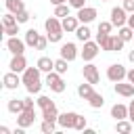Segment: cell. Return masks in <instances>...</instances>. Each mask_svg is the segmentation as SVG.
Returning a JSON list of instances; mask_svg holds the SVG:
<instances>
[{"mask_svg":"<svg viewBox=\"0 0 134 134\" xmlns=\"http://www.w3.org/2000/svg\"><path fill=\"white\" fill-rule=\"evenodd\" d=\"M0 134H10V130L6 126H0Z\"/></svg>","mask_w":134,"mask_h":134,"instance_id":"cell-44","label":"cell"},{"mask_svg":"<svg viewBox=\"0 0 134 134\" xmlns=\"http://www.w3.org/2000/svg\"><path fill=\"white\" fill-rule=\"evenodd\" d=\"M69 2H65V4H57L54 6V17H59V19H63V17H67L69 15Z\"/></svg>","mask_w":134,"mask_h":134,"instance_id":"cell-30","label":"cell"},{"mask_svg":"<svg viewBox=\"0 0 134 134\" xmlns=\"http://www.w3.org/2000/svg\"><path fill=\"white\" fill-rule=\"evenodd\" d=\"M42 119H50V121H57L59 119V111H57V105L54 100L46 107H42Z\"/></svg>","mask_w":134,"mask_h":134,"instance_id":"cell-18","label":"cell"},{"mask_svg":"<svg viewBox=\"0 0 134 134\" xmlns=\"http://www.w3.org/2000/svg\"><path fill=\"white\" fill-rule=\"evenodd\" d=\"M128 61L134 65V50H130V52H128Z\"/></svg>","mask_w":134,"mask_h":134,"instance_id":"cell-45","label":"cell"},{"mask_svg":"<svg viewBox=\"0 0 134 134\" xmlns=\"http://www.w3.org/2000/svg\"><path fill=\"white\" fill-rule=\"evenodd\" d=\"M126 10H128V15L130 13H134V0H124V4H121Z\"/></svg>","mask_w":134,"mask_h":134,"instance_id":"cell-41","label":"cell"},{"mask_svg":"<svg viewBox=\"0 0 134 134\" xmlns=\"http://www.w3.org/2000/svg\"><path fill=\"white\" fill-rule=\"evenodd\" d=\"M2 31H4L8 38H10V36H17V34H19V23H17V25H8V27L2 25Z\"/></svg>","mask_w":134,"mask_h":134,"instance_id":"cell-36","label":"cell"},{"mask_svg":"<svg viewBox=\"0 0 134 134\" xmlns=\"http://www.w3.org/2000/svg\"><path fill=\"white\" fill-rule=\"evenodd\" d=\"M44 84H46L52 92H57V94L65 92V82H63V75H61L59 71H48V73H46Z\"/></svg>","mask_w":134,"mask_h":134,"instance_id":"cell-3","label":"cell"},{"mask_svg":"<svg viewBox=\"0 0 134 134\" xmlns=\"http://www.w3.org/2000/svg\"><path fill=\"white\" fill-rule=\"evenodd\" d=\"M4 4H6V10H8V13H15V15L25 8L23 0H4Z\"/></svg>","mask_w":134,"mask_h":134,"instance_id":"cell-25","label":"cell"},{"mask_svg":"<svg viewBox=\"0 0 134 134\" xmlns=\"http://www.w3.org/2000/svg\"><path fill=\"white\" fill-rule=\"evenodd\" d=\"M98 42H92V40H88V42H84V48L80 50V57L86 61V63H90V61H94L96 59V54H98Z\"/></svg>","mask_w":134,"mask_h":134,"instance_id":"cell-6","label":"cell"},{"mask_svg":"<svg viewBox=\"0 0 134 134\" xmlns=\"http://www.w3.org/2000/svg\"><path fill=\"white\" fill-rule=\"evenodd\" d=\"M115 25L111 23V21H100L98 23V29H96V34H111V29H113Z\"/></svg>","mask_w":134,"mask_h":134,"instance_id":"cell-33","label":"cell"},{"mask_svg":"<svg viewBox=\"0 0 134 134\" xmlns=\"http://www.w3.org/2000/svg\"><path fill=\"white\" fill-rule=\"evenodd\" d=\"M124 44H126V42H124L119 36H113V34H111V52H119V50L124 48Z\"/></svg>","mask_w":134,"mask_h":134,"instance_id":"cell-31","label":"cell"},{"mask_svg":"<svg viewBox=\"0 0 134 134\" xmlns=\"http://www.w3.org/2000/svg\"><path fill=\"white\" fill-rule=\"evenodd\" d=\"M115 94H119V96H124V98H132L134 96V84L132 82H115Z\"/></svg>","mask_w":134,"mask_h":134,"instance_id":"cell-12","label":"cell"},{"mask_svg":"<svg viewBox=\"0 0 134 134\" xmlns=\"http://www.w3.org/2000/svg\"><path fill=\"white\" fill-rule=\"evenodd\" d=\"M100 2H109V0H100Z\"/></svg>","mask_w":134,"mask_h":134,"instance_id":"cell-48","label":"cell"},{"mask_svg":"<svg viewBox=\"0 0 134 134\" xmlns=\"http://www.w3.org/2000/svg\"><path fill=\"white\" fill-rule=\"evenodd\" d=\"M126 80L134 84V67H132V69H128V75H126Z\"/></svg>","mask_w":134,"mask_h":134,"instance_id":"cell-42","label":"cell"},{"mask_svg":"<svg viewBox=\"0 0 134 134\" xmlns=\"http://www.w3.org/2000/svg\"><path fill=\"white\" fill-rule=\"evenodd\" d=\"M126 75H128V69L121 65V63H113V65H109L107 67V80L109 82H121V80H126Z\"/></svg>","mask_w":134,"mask_h":134,"instance_id":"cell-4","label":"cell"},{"mask_svg":"<svg viewBox=\"0 0 134 134\" xmlns=\"http://www.w3.org/2000/svg\"><path fill=\"white\" fill-rule=\"evenodd\" d=\"M88 105H90L92 109H100V107L105 105V96H103V94H98V92H94V94L88 98Z\"/></svg>","mask_w":134,"mask_h":134,"instance_id":"cell-27","label":"cell"},{"mask_svg":"<svg viewBox=\"0 0 134 134\" xmlns=\"http://www.w3.org/2000/svg\"><path fill=\"white\" fill-rule=\"evenodd\" d=\"M48 36H40V40H38V44H36V50H44L46 46H48Z\"/></svg>","mask_w":134,"mask_h":134,"instance_id":"cell-37","label":"cell"},{"mask_svg":"<svg viewBox=\"0 0 134 134\" xmlns=\"http://www.w3.org/2000/svg\"><path fill=\"white\" fill-rule=\"evenodd\" d=\"M128 119L134 124V109H130V113H128Z\"/></svg>","mask_w":134,"mask_h":134,"instance_id":"cell-47","label":"cell"},{"mask_svg":"<svg viewBox=\"0 0 134 134\" xmlns=\"http://www.w3.org/2000/svg\"><path fill=\"white\" fill-rule=\"evenodd\" d=\"M128 113H130V109H128L126 105H121V103H115V105L111 107V117H113L115 121H117V119H126Z\"/></svg>","mask_w":134,"mask_h":134,"instance_id":"cell-17","label":"cell"},{"mask_svg":"<svg viewBox=\"0 0 134 134\" xmlns=\"http://www.w3.org/2000/svg\"><path fill=\"white\" fill-rule=\"evenodd\" d=\"M117 36H119L124 42H130V40H134V29H132L130 25H124V27H119Z\"/></svg>","mask_w":134,"mask_h":134,"instance_id":"cell-26","label":"cell"},{"mask_svg":"<svg viewBox=\"0 0 134 134\" xmlns=\"http://www.w3.org/2000/svg\"><path fill=\"white\" fill-rule=\"evenodd\" d=\"M8 69L15 71V73H23V71L27 69L25 57H23V54H13V59H10V63H8Z\"/></svg>","mask_w":134,"mask_h":134,"instance_id":"cell-15","label":"cell"},{"mask_svg":"<svg viewBox=\"0 0 134 134\" xmlns=\"http://www.w3.org/2000/svg\"><path fill=\"white\" fill-rule=\"evenodd\" d=\"M67 65H69V61H67V59H63V57H59V59L54 61V71H59L61 75H65V73H67V69H69Z\"/></svg>","mask_w":134,"mask_h":134,"instance_id":"cell-29","label":"cell"},{"mask_svg":"<svg viewBox=\"0 0 134 134\" xmlns=\"http://www.w3.org/2000/svg\"><path fill=\"white\" fill-rule=\"evenodd\" d=\"M36 65H38V69H40L42 73H48V71H54V59H50V57H40Z\"/></svg>","mask_w":134,"mask_h":134,"instance_id":"cell-19","label":"cell"},{"mask_svg":"<svg viewBox=\"0 0 134 134\" xmlns=\"http://www.w3.org/2000/svg\"><path fill=\"white\" fill-rule=\"evenodd\" d=\"M2 84H4V88H6V90H17V88H19V84H23V80L19 77V73L8 71V73H4V75H2Z\"/></svg>","mask_w":134,"mask_h":134,"instance_id":"cell-11","label":"cell"},{"mask_svg":"<svg viewBox=\"0 0 134 134\" xmlns=\"http://www.w3.org/2000/svg\"><path fill=\"white\" fill-rule=\"evenodd\" d=\"M94 84H90V82H84V84H80L77 86V94L84 98V100H88L92 94H94V88H92Z\"/></svg>","mask_w":134,"mask_h":134,"instance_id":"cell-21","label":"cell"},{"mask_svg":"<svg viewBox=\"0 0 134 134\" xmlns=\"http://www.w3.org/2000/svg\"><path fill=\"white\" fill-rule=\"evenodd\" d=\"M82 75H84V80L86 82H90V84H98L100 82V73H98V67L90 61V63H86L84 67H82Z\"/></svg>","mask_w":134,"mask_h":134,"instance_id":"cell-7","label":"cell"},{"mask_svg":"<svg viewBox=\"0 0 134 134\" xmlns=\"http://www.w3.org/2000/svg\"><path fill=\"white\" fill-rule=\"evenodd\" d=\"M86 124H88V121H86V117H84V115H77V119H75V128H73V130H77V132H84V130L88 128Z\"/></svg>","mask_w":134,"mask_h":134,"instance_id":"cell-34","label":"cell"},{"mask_svg":"<svg viewBox=\"0 0 134 134\" xmlns=\"http://www.w3.org/2000/svg\"><path fill=\"white\" fill-rule=\"evenodd\" d=\"M59 54H61L63 59H67L69 63H71V61H75V59L80 57V52H77V46H75L73 42H65V44H61V48H59Z\"/></svg>","mask_w":134,"mask_h":134,"instance_id":"cell-9","label":"cell"},{"mask_svg":"<svg viewBox=\"0 0 134 134\" xmlns=\"http://www.w3.org/2000/svg\"><path fill=\"white\" fill-rule=\"evenodd\" d=\"M77 115H80V113H75V111H65V113H59L57 124H59L61 128H65V130H73V128H75V119H77Z\"/></svg>","mask_w":134,"mask_h":134,"instance_id":"cell-8","label":"cell"},{"mask_svg":"<svg viewBox=\"0 0 134 134\" xmlns=\"http://www.w3.org/2000/svg\"><path fill=\"white\" fill-rule=\"evenodd\" d=\"M29 19H31V15H29V13H27V10H25V8H23V10H19V13H17V23H27V21H29Z\"/></svg>","mask_w":134,"mask_h":134,"instance_id":"cell-35","label":"cell"},{"mask_svg":"<svg viewBox=\"0 0 134 134\" xmlns=\"http://www.w3.org/2000/svg\"><path fill=\"white\" fill-rule=\"evenodd\" d=\"M36 103H38V107H40V109H42V107H46V105H50V103H52V100H50V98H48V96H42V94H40V96H38V100H36Z\"/></svg>","mask_w":134,"mask_h":134,"instance_id":"cell-39","label":"cell"},{"mask_svg":"<svg viewBox=\"0 0 134 134\" xmlns=\"http://www.w3.org/2000/svg\"><path fill=\"white\" fill-rule=\"evenodd\" d=\"M6 109H8V113H13V115H19V113L25 109V105H23V100H21V98H8V105H6Z\"/></svg>","mask_w":134,"mask_h":134,"instance_id":"cell-20","label":"cell"},{"mask_svg":"<svg viewBox=\"0 0 134 134\" xmlns=\"http://www.w3.org/2000/svg\"><path fill=\"white\" fill-rule=\"evenodd\" d=\"M40 130H42V134H54V130H57V121L42 119V124H40Z\"/></svg>","mask_w":134,"mask_h":134,"instance_id":"cell-28","label":"cell"},{"mask_svg":"<svg viewBox=\"0 0 134 134\" xmlns=\"http://www.w3.org/2000/svg\"><path fill=\"white\" fill-rule=\"evenodd\" d=\"M34 121H36V109H23L17 115V126H21V128H29V126H34Z\"/></svg>","mask_w":134,"mask_h":134,"instance_id":"cell-10","label":"cell"},{"mask_svg":"<svg viewBox=\"0 0 134 134\" xmlns=\"http://www.w3.org/2000/svg\"><path fill=\"white\" fill-rule=\"evenodd\" d=\"M98 17V13H96V8L94 6H84V8H80L77 10V19H80V23H92L94 19Z\"/></svg>","mask_w":134,"mask_h":134,"instance_id":"cell-13","label":"cell"},{"mask_svg":"<svg viewBox=\"0 0 134 134\" xmlns=\"http://www.w3.org/2000/svg\"><path fill=\"white\" fill-rule=\"evenodd\" d=\"M61 23H63V29H65L67 34H75V29L80 27V19H77V15H75V17L67 15V17L61 19Z\"/></svg>","mask_w":134,"mask_h":134,"instance_id":"cell-16","label":"cell"},{"mask_svg":"<svg viewBox=\"0 0 134 134\" xmlns=\"http://www.w3.org/2000/svg\"><path fill=\"white\" fill-rule=\"evenodd\" d=\"M65 2H69V0H50V4H54V6L57 4H65Z\"/></svg>","mask_w":134,"mask_h":134,"instance_id":"cell-46","label":"cell"},{"mask_svg":"<svg viewBox=\"0 0 134 134\" xmlns=\"http://www.w3.org/2000/svg\"><path fill=\"white\" fill-rule=\"evenodd\" d=\"M90 36H92V31H90V27H88L86 23H82V25L75 29V38H77L80 42H88V40H90Z\"/></svg>","mask_w":134,"mask_h":134,"instance_id":"cell-23","label":"cell"},{"mask_svg":"<svg viewBox=\"0 0 134 134\" xmlns=\"http://www.w3.org/2000/svg\"><path fill=\"white\" fill-rule=\"evenodd\" d=\"M121 2H124V0H121Z\"/></svg>","mask_w":134,"mask_h":134,"instance_id":"cell-49","label":"cell"},{"mask_svg":"<svg viewBox=\"0 0 134 134\" xmlns=\"http://www.w3.org/2000/svg\"><path fill=\"white\" fill-rule=\"evenodd\" d=\"M2 25L4 27H8V25H17V15L15 13H6L4 17H2ZM21 25V23H19Z\"/></svg>","mask_w":134,"mask_h":134,"instance_id":"cell-32","label":"cell"},{"mask_svg":"<svg viewBox=\"0 0 134 134\" xmlns=\"http://www.w3.org/2000/svg\"><path fill=\"white\" fill-rule=\"evenodd\" d=\"M25 40H19L17 36H10L8 40H6V48L13 52V54H23L25 52Z\"/></svg>","mask_w":134,"mask_h":134,"instance_id":"cell-14","label":"cell"},{"mask_svg":"<svg viewBox=\"0 0 134 134\" xmlns=\"http://www.w3.org/2000/svg\"><path fill=\"white\" fill-rule=\"evenodd\" d=\"M69 6H71V8H75V10H80V8H84V6H86V0H69Z\"/></svg>","mask_w":134,"mask_h":134,"instance_id":"cell-38","label":"cell"},{"mask_svg":"<svg viewBox=\"0 0 134 134\" xmlns=\"http://www.w3.org/2000/svg\"><path fill=\"white\" fill-rule=\"evenodd\" d=\"M132 128H134V124L128 117L126 119H117V124H115V132H119V134H130Z\"/></svg>","mask_w":134,"mask_h":134,"instance_id":"cell-22","label":"cell"},{"mask_svg":"<svg viewBox=\"0 0 134 134\" xmlns=\"http://www.w3.org/2000/svg\"><path fill=\"white\" fill-rule=\"evenodd\" d=\"M117 29L119 27H124L126 23H128V10L124 8V6H113L111 8V19H109Z\"/></svg>","mask_w":134,"mask_h":134,"instance_id":"cell-5","label":"cell"},{"mask_svg":"<svg viewBox=\"0 0 134 134\" xmlns=\"http://www.w3.org/2000/svg\"><path fill=\"white\" fill-rule=\"evenodd\" d=\"M38 40H40V34L31 27V29H27L25 31V44L29 46V48H36V44H38Z\"/></svg>","mask_w":134,"mask_h":134,"instance_id":"cell-24","label":"cell"},{"mask_svg":"<svg viewBox=\"0 0 134 134\" xmlns=\"http://www.w3.org/2000/svg\"><path fill=\"white\" fill-rule=\"evenodd\" d=\"M44 27H46V36H48V40H50V44H57V42H61V38H63V23H61V19L59 17H48L46 21H44Z\"/></svg>","mask_w":134,"mask_h":134,"instance_id":"cell-2","label":"cell"},{"mask_svg":"<svg viewBox=\"0 0 134 134\" xmlns=\"http://www.w3.org/2000/svg\"><path fill=\"white\" fill-rule=\"evenodd\" d=\"M23 105H25V109H36V105H38V103H34V98H31V96H27V98H23Z\"/></svg>","mask_w":134,"mask_h":134,"instance_id":"cell-40","label":"cell"},{"mask_svg":"<svg viewBox=\"0 0 134 134\" xmlns=\"http://www.w3.org/2000/svg\"><path fill=\"white\" fill-rule=\"evenodd\" d=\"M126 25H130V27L134 29V13H130V15H128V23H126Z\"/></svg>","mask_w":134,"mask_h":134,"instance_id":"cell-43","label":"cell"},{"mask_svg":"<svg viewBox=\"0 0 134 134\" xmlns=\"http://www.w3.org/2000/svg\"><path fill=\"white\" fill-rule=\"evenodd\" d=\"M40 73H42V71L38 69V65H36V67H27V69L23 71L21 80H23V86H25V90H27L29 94H40V90H42Z\"/></svg>","mask_w":134,"mask_h":134,"instance_id":"cell-1","label":"cell"}]
</instances>
